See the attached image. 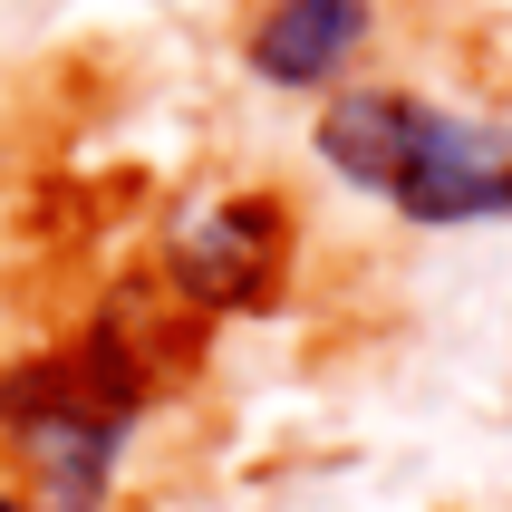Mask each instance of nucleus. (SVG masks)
Wrapping results in <instances>:
<instances>
[{
    "label": "nucleus",
    "mask_w": 512,
    "mask_h": 512,
    "mask_svg": "<svg viewBox=\"0 0 512 512\" xmlns=\"http://www.w3.org/2000/svg\"><path fill=\"white\" fill-rule=\"evenodd\" d=\"M319 155L387 194L416 223H474V213H512V145L464 126V116H435L397 87H368V97H339L319 116Z\"/></svg>",
    "instance_id": "f257e3e1"
},
{
    "label": "nucleus",
    "mask_w": 512,
    "mask_h": 512,
    "mask_svg": "<svg viewBox=\"0 0 512 512\" xmlns=\"http://www.w3.org/2000/svg\"><path fill=\"white\" fill-rule=\"evenodd\" d=\"M136 397H145V377L126 368V348L87 339V348H68V358H39V368L0 377V426L29 435V445H49L58 474H68V503H87L116 426L136 416Z\"/></svg>",
    "instance_id": "f03ea898"
},
{
    "label": "nucleus",
    "mask_w": 512,
    "mask_h": 512,
    "mask_svg": "<svg viewBox=\"0 0 512 512\" xmlns=\"http://www.w3.org/2000/svg\"><path fill=\"white\" fill-rule=\"evenodd\" d=\"M271 271H281V213H271V203H223V213L194 223L184 252H174V281L194 290V300H213V310L261 300Z\"/></svg>",
    "instance_id": "7ed1b4c3"
},
{
    "label": "nucleus",
    "mask_w": 512,
    "mask_h": 512,
    "mask_svg": "<svg viewBox=\"0 0 512 512\" xmlns=\"http://www.w3.org/2000/svg\"><path fill=\"white\" fill-rule=\"evenodd\" d=\"M358 39H368V0H281L252 29V68L281 87H319Z\"/></svg>",
    "instance_id": "20e7f679"
},
{
    "label": "nucleus",
    "mask_w": 512,
    "mask_h": 512,
    "mask_svg": "<svg viewBox=\"0 0 512 512\" xmlns=\"http://www.w3.org/2000/svg\"><path fill=\"white\" fill-rule=\"evenodd\" d=\"M0 512H20V503H10V493H0Z\"/></svg>",
    "instance_id": "39448f33"
}]
</instances>
